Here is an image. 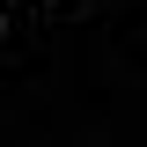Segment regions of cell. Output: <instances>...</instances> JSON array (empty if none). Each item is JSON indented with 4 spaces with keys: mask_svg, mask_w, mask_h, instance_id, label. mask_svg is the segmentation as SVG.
Instances as JSON below:
<instances>
[]
</instances>
